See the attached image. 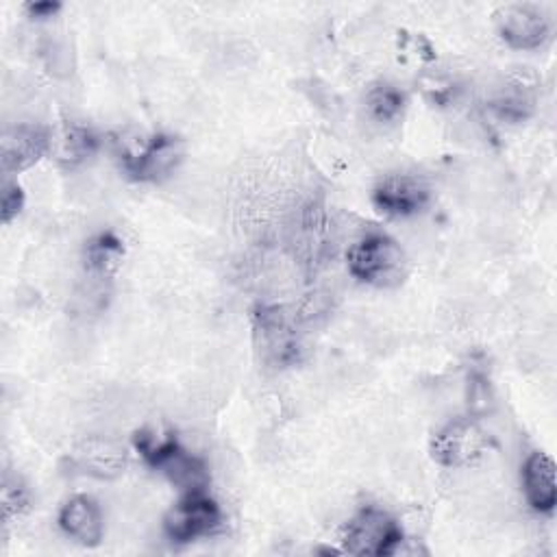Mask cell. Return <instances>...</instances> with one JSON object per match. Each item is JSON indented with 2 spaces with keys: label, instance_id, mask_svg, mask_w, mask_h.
Returning <instances> with one entry per match:
<instances>
[{
  "label": "cell",
  "instance_id": "obj_17",
  "mask_svg": "<svg viewBox=\"0 0 557 557\" xmlns=\"http://www.w3.org/2000/svg\"><path fill=\"white\" fill-rule=\"evenodd\" d=\"M492 109L496 111L498 117H503L507 122H522V120H527L531 115L533 100L527 94V89H522L520 85H513V87L503 89L492 100Z\"/></svg>",
  "mask_w": 557,
  "mask_h": 557
},
{
  "label": "cell",
  "instance_id": "obj_8",
  "mask_svg": "<svg viewBox=\"0 0 557 557\" xmlns=\"http://www.w3.org/2000/svg\"><path fill=\"white\" fill-rule=\"evenodd\" d=\"M498 35L516 50H535L550 39V17L533 4H505L494 13Z\"/></svg>",
  "mask_w": 557,
  "mask_h": 557
},
{
  "label": "cell",
  "instance_id": "obj_11",
  "mask_svg": "<svg viewBox=\"0 0 557 557\" xmlns=\"http://www.w3.org/2000/svg\"><path fill=\"white\" fill-rule=\"evenodd\" d=\"M61 531L83 546H96L102 540L104 522L98 503L87 494H76L65 500L59 511Z\"/></svg>",
  "mask_w": 557,
  "mask_h": 557
},
{
  "label": "cell",
  "instance_id": "obj_2",
  "mask_svg": "<svg viewBox=\"0 0 557 557\" xmlns=\"http://www.w3.org/2000/svg\"><path fill=\"white\" fill-rule=\"evenodd\" d=\"M255 344L270 366H289L298 359L296 313L283 305H259L252 313Z\"/></svg>",
  "mask_w": 557,
  "mask_h": 557
},
{
  "label": "cell",
  "instance_id": "obj_12",
  "mask_svg": "<svg viewBox=\"0 0 557 557\" xmlns=\"http://www.w3.org/2000/svg\"><path fill=\"white\" fill-rule=\"evenodd\" d=\"M522 490L527 503L540 511L550 513L557 505L555 461L546 453H531L522 466Z\"/></svg>",
  "mask_w": 557,
  "mask_h": 557
},
{
  "label": "cell",
  "instance_id": "obj_3",
  "mask_svg": "<svg viewBox=\"0 0 557 557\" xmlns=\"http://www.w3.org/2000/svg\"><path fill=\"white\" fill-rule=\"evenodd\" d=\"M117 154L124 170L137 181H159L174 170L183 150L170 135H135L117 139Z\"/></svg>",
  "mask_w": 557,
  "mask_h": 557
},
{
  "label": "cell",
  "instance_id": "obj_16",
  "mask_svg": "<svg viewBox=\"0 0 557 557\" xmlns=\"http://www.w3.org/2000/svg\"><path fill=\"white\" fill-rule=\"evenodd\" d=\"M405 109V94L392 83H376L366 94V113L379 124H392Z\"/></svg>",
  "mask_w": 557,
  "mask_h": 557
},
{
  "label": "cell",
  "instance_id": "obj_5",
  "mask_svg": "<svg viewBox=\"0 0 557 557\" xmlns=\"http://www.w3.org/2000/svg\"><path fill=\"white\" fill-rule=\"evenodd\" d=\"M220 522V505L211 496H207V492H187L165 513L163 533L176 544H187L191 540L213 533Z\"/></svg>",
  "mask_w": 557,
  "mask_h": 557
},
{
  "label": "cell",
  "instance_id": "obj_21",
  "mask_svg": "<svg viewBox=\"0 0 557 557\" xmlns=\"http://www.w3.org/2000/svg\"><path fill=\"white\" fill-rule=\"evenodd\" d=\"M26 9L33 17L44 20V17H52L61 9V4L59 2H35V4H28Z\"/></svg>",
  "mask_w": 557,
  "mask_h": 557
},
{
  "label": "cell",
  "instance_id": "obj_7",
  "mask_svg": "<svg viewBox=\"0 0 557 557\" xmlns=\"http://www.w3.org/2000/svg\"><path fill=\"white\" fill-rule=\"evenodd\" d=\"M431 200V187L420 174L392 172L385 174L372 189V202L379 211L392 218L420 213Z\"/></svg>",
  "mask_w": 557,
  "mask_h": 557
},
{
  "label": "cell",
  "instance_id": "obj_13",
  "mask_svg": "<svg viewBox=\"0 0 557 557\" xmlns=\"http://www.w3.org/2000/svg\"><path fill=\"white\" fill-rule=\"evenodd\" d=\"M98 150V137L91 128L76 124V122H65L52 133V144L50 152L52 157L65 165V168H76L83 161H87L94 152Z\"/></svg>",
  "mask_w": 557,
  "mask_h": 557
},
{
  "label": "cell",
  "instance_id": "obj_10",
  "mask_svg": "<svg viewBox=\"0 0 557 557\" xmlns=\"http://www.w3.org/2000/svg\"><path fill=\"white\" fill-rule=\"evenodd\" d=\"M72 461L81 472L89 476L115 479L124 472L128 455L117 440L94 435L74 446Z\"/></svg>",
  "mask_w": 557,
  "mask_h": 557
},
{
  "label": "cell",
  "instance_id": "obj_6",
  "mask_svg": "<svg viewBox=\"0 0 557 557\" xmlns=\"http://www.w3.org/2000/svg\"><path fill=\"white\" fill-rule=\"evenodd\" d=\"M490 446L487 433L472 418L444 424L431 440V457L446 468H463L483 457Z\"/></svg>",
  "mask_w": 557,
  "mask_h": 557
},
{
  "label": "cell",
  "instance_id": "obj_4",
  "mask_svg": "<svg viewBox=\"0 0 557 557\" xmlns=\"http://www.w3.org/2000/svg\"><path fill=\"white\" fill-rule=\"evenodd\" d=\"M344 553L350 555H394L405 542L398 522L381 507H361L344 529Z\"/></svg>",
  "mask_w": 557,
  "mask_h": 557
},
{
  "label": "cell",
  "instance_id": "obj_20",
  "mask_svg": "<svg viewBox=\"0 0 557 557\" xmlns=\"http://www.w3.org/2000/svg\"><path fill=\"white\" fill-rule=\"evenodd\" d=\"M24 207V191L15 181H4L2 185V222L9 224Z\"/></svg>",
  "mask_w": 557,
  "mask_h": 557
},
{
  "label": "cell",
  "instance_id": "obj_9",
  "mask_svg": "<svg viewBox=\"0 0 557 557\" xmlns=\"http://www.w3.org/2000/svg\"><path fill=\"white\" fill-rule=\"evenodd\" d=\"M50 144H52V133L41 124L20 122V124L7 126L0 139L2 172L9 176L22 170H28L46 152H50Z\"/></svg>",
  "mask_w": 557,
  "mask_h": 557
},
{
  "label": "cell",
  "instance_id": "obj_15",
  "mask_svg": "<svg viewBox=\"0 0 557 557\" xmlns=\"http://www.w3.org/2000/svg\"><path fill=\"white\" fill-rule=\"evenodd\" d=\"M122 255V242L113 233H100L85 248V265L96 278H109L117 270Z\"/></svg>",
  "mask_w": 557,
  "mask_h": 557
},
{
  "label": "cell",
  "instance_id": "obj_19",
  "mask_svg": "<svg viewBox=\"0 0 557 557\" xmlns=\"http://www.w3.org/2000/svg\"><path fill=\"white\" fill-rule=\"evenodd\" d=\"M28 507V494L22 483L4 479L2 483V520L9 522L13 516H20Z\"/></svg>",
  "mask_w": 557,
  "mask_h": 557
},
{
  "label": "cell",
  "instance_id": "obj_18",
  "mask_svg": "<svg viewBox=\"0 0 557 557\" xmlns=\"http://www.w3.org/2000/svg\"><path fill=\"white\" fill-rule=\"evenodd\" d=\"M494 409V392L485 374L474 372L468 381V411L474 418H481Z\"/></svg>",
  "mask_w": 557,
  "mask_h": 557
},
{
  "label": "cell",
  "instance_id": "obj_1",
  "mask_svg": "<svg viewBox=\"0 0 557 557\" xmlns=\"http://www.w3.org/2000/svg\"><path fill=\"white\" fill-rule=\"evenodd\" d=\"M348 272L374 287H398L409 276V257L405 248L381 231L359 237L346 252Z\"/></svg>",
  "mask_w": 557,
  "mask_h": 557
},
{
  "label": "cell",
  "instance_id": "obj_14",
  "mask_svg": "<svg viewBox=\"0 0 557 557\" xmlns=\"http://www.w3.org/2000/svg\"><path fill=\"white\" fill-rule=\"evenodd\" d=\"M168 481H172L176 487L187 492H205L209 483V470L196 455L187 453L181 444L157 466Z\"/></svg>",
  "mask_w": 557,
  "mask_h": 557
}]
</instances>
